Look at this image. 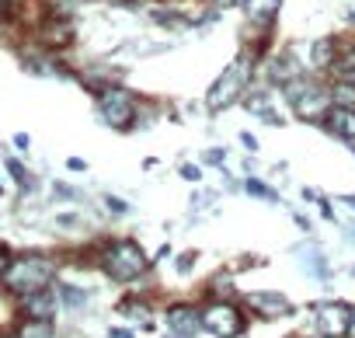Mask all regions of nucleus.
<instances>
[{
    "mask_svg": "<svg viewBox=\"0 0 355 338\" xmlns=\"http://www.w3.org/2000/svg\"><path fill=\"white\" fill-rule=\"evenodd\" d=\"M53 276H56V262L53 258H46V255H18V258H11V265H8V272H4L0 282H4L8 293L25 300V296H32L39 289H49Z\"/></svg>",
    "mask_w": 355,
    "mask_h": 338,
    "instance_id": "nucleus-1",
    "label": "nucleus"
},
{
    "mask_svg": "<svg viewBox=\"0 0 355 338\" xmlns=\"http://www.w3.org/2000/svg\"><path fill=\"white\" fill-rule=\"evenodd\" d=\"M248 84H251V60H248V56H237V60L213 81V87L206 91V112H209V115H220V112L234 108L237 101H244Z\"/></svg>",
    "mask_w": 355,
    "mask_h": 338,
    "instance_id": "nucleus-2",
    "label": "nucleus"
},
{
    "mask_svg": "<svg viewBox=\"0 0 355 338\" xmlns=\"http://www.w3.org/2000/svg\"><path fill=\"white\" fill-rule=\"evenodd\" d=\"M101 269H105L115 282H132V279H139V276L150 269V258H146V251H143L136 241L125 237V241H115V244L105 248Z\"/></svg>",
    "mask_w": 355,
    "mask_h": 338,
    "instance_id": "nucleus-3",
    "label": "nucleus"
},
{
    "mask_svg": "<svg viewBox=\"0 0 355 338\" xmlns=\"http://www.w3.org/2000/svg\"><path fill=\"white\" fill-rule=\"evenodd\" d=\"M98 115H101V122L105 126H112V129H119V133H129V129H136V98H132V91L129 87H122V84H105L101 91H98Z\"/></svg>",
    "mask_w": 355,
    "mask_h": 338,
    "instance_id": "nucleus-4",
    "label": "nucleus"
},
{
    "mask_svg": "<svg viewBox=\"0 0 355 338\" xmlns=\"http://www.w3.org/2000/svg\"><path fill=\"white\" fill-rule=\"evenodd\" d=\"M199 314H202V328H206L209 335H216V338H237V335L244 331V314H241L234 303L216 300V303H209V307L199 310Z\"/></svg>",
    "mask_w": 355,
    "mask_h": 338,
    "instance_id": "nucleus-5",
    "label": "nucleus"
},
{
    "mask_svg": "<svg viewBox=\"0 0 355 338\" xmlns=\"http://www.w3.org/2000/svg\"><path fill=\"white\" fill-rule=\"evenodd\" d=\"M327 108H331V94H327V87H320L317 81L293 101V112H296V119H303V122H320V119L327 115Z\"/></svg>",
    "mask_w": 355,
    "mask_h": 338,
    "instance_id": "nucleus-6",
    "label": "nucleus"
},
{
    "mask_svg": "<svg viewBox=\"0 0 355 338\" xmlns=\"http://www.w3.org/2000/svg\"><path fill=\"white\" fill-rule=\"evenodd\" d=\"M348 321H352V310L345 303H320L317 307V331L324 338H341L348 335Z\"/></svg>",
    "mask_w": 355,
    "mask_h": 338,
    "instance_id": "nucleus-7",
    "label": "nucleus"
},
{
    "mask_svg": "<svg viewBox=\"0 0 355 338\" xmlns=\"http://www.w3.org/2000/svg\"><path fill=\"white\" fill-rule=\"evenodd\" d=\"M39 35H42V46H46V49H67V46L73 42V22H70L67 15L53 11V15H46Z\"/></svg>",
    "mask_w": 355,
    "mask_h": 338,
    "instance_id": "nucleus-8",
    "label": "nucleus"
},
{
    "mask_svg": "<svg viewBox=\"0 0 355 338\" xmlns=\"http://www.w3.org/2000/svg\"><path fill=\"white\" fill-rule=\"evenodd\" d=\"M164 317H167V328H171L178 338H196V335L202 331V314H199L196 307H189V303L171 307Z\"/></svg>",
    "mask_w": 355,
    "mask_h": 338,
    "instance_id": "nucleus-9",
    "label": "nucleus"
},
{
    "mask_svg": "<svg viewBox=\"0 0 355 338\" xmlns=\"http://www.w3.org/2000/svg\"><path fill=\"white\" fill-rule=\"evenodd\" d=\"M25 70L35 74V77H60V81L70 77V70L63 67V60L53 49L49 53H25Z\"/></svg>",
    "mask_w": 355,
    "mask_h": 338,
    "instance_id": "nucleus-10",
    "label": "nucleus"
},
{
    "mask_svg": "<svg viewBox=\"0 0 355 338\" xmlns=\"http://www.w3.org/2000/svg\"><path fill=\"white\" fill-rule=\"evenodd\" d=\"M320 126L331 133V136H338V140H355V108H341V105H331L327 108V115L320 119Z\"/></svg>",
    "mask_w": 355,
    "mask_h": 338,
    "instance_id": "nucleus-11",
    "label": "nucleus"
},
{
    "mask_svg": "<svg viewBox=\"0 0 355 338\" xmlns=\"http://www.w3.org/2000/svg\"><path fill=\"white\" fill-rule=\"evenodd\" d=\"M248 307L258 310L261 317H289L293 303L282 293H248Z\"/></svg>",
    "mask_w": 355,
    "mask_h": 338,
    "instance_id": "nucleus-12",
    "label": "nucleus"
},
{
    "mask_svg": "<svg viewBox=\"0 0 355 338\" xmlns=\"http://www.w3.org/2000/svg\"><path fill=\"white\" fill-rule=\"evenodd\" d=\"M279 8H282V0H248V4H244L248 22L258 25V28H268L279 18Z\"/></svg>",
    "mask_w": 355,
    "mask_h": 338,
    "instance_id": "nucleus-13",
    "label": "nucleus"
},
{
    "mask_svg": "<svg viewBox=\"0 0 355 338\" xmlns=\"http://www.w3.org/2000/svg\"><path fill=\"white\" fill-rule=\"evenodd\" d=\"M25 310H28V317L53 321V314H56V293L53 289H39V293L25 296Z\"/></svg>",
    "mask_w": 355,
    "mask_h": 338,
    "instance_id": "nucleus-14",
    "label": "nucleus"
},
{
    "mask_svg": "<svg viewBox=\"0 0 355 338\" xmlns=\"http://www.w3.org/2000/svg\"><path fill=\"white\" fill-rule=\"evenodd\" d=\"M300 74H303V67H300L289 53H282V56H275V60L268 63V81H272V84H279V87H282L286 81L300 77Z\"/></svg>",
    "mask_w": 355,
    "mask_h": 338,
    "instance_id": "nucleus-15",
    "label": "nucleus"
},
{
    "mask_svg": "<svg viewBox=\"0 0 355 338\" xmlns=\"http://www.w3.org/2000/svg\"><path fill=\"white\" fill-rule=\"evenodd\" d=\"M334 56H338L334 39H317V42L310 46V63H313V70H331Z\"/></svg>",
    "mask_w": 355,
    "mask_h": 338,
    "instance_id": "nucleus-16",
    "label": "nucleus"
},
{
    "mask_svg": "<svg viewBox=\"0 0 355 338\" xmlns=\"http://www.w3.org/2000/svg\"><path fill=\"white\" fill-rule=\"evenodd\" d=\"M331 77H334V81H348V84H355V49L334 56V63H331Z\"/></svg>",
    "mask_w": 355,
    "mask_h": 338,
    "instance_id": "nucleus-17",
    "label": "nucleus"
},
{
    "mask_svg": "<svg viewBox=\"0 0 355 338\" xmlns=\"http://www.w3.org/2000/svg\"><path fill=\"white\" fill-rule=\"evenodd\" d=\"M56 296H60L67 307H73V310L87 307V300H91V293H87V289H80V286H70V282H60V286H56Z\"/></svg>",
    "mask_w": 355,
    "mask_h": 338,
    "instance_id": "nucleus-18",
    "label": "nucleus"
},
{
    "mask_svg": "<svg viewBox=\"0 0 355 338\" xmlns=\"http://www.w3.org/2000/svg\"><path fill=\"white\" fill-rule=\"evenodd\" d=\"M327 94H331V105L355 108V84H348V81H334V84L327 87Z\"/></svg>",
    "mask_w": 355,
    "mask_h": 338,
    "instance_id": "nucleus-19",
    "label": "nucleus"
},
{
    "mask_svg": "<svg viewBox=\"0 0 355 338\" xmlns=\"http://www.w3.org/2000/svg\"><path fill=\"white\" fill-rule=\"evenodd\" d=\"M18 338H56L53 331V321H42V317H28L18 331Z\"/></svg>",
    "mask_w": 355,
    "mask_h": 338,
    "instance_id": "nucleus-20",
    "label": "nucleus"
},
{
    "mask_svg": "<svg viewBox=\"0 0 355 338\" xmlns=\"http://www.w3.org/2000/svg\"><path fill=\"white\" fill-rule=\"evenodd\" d=\"M8 171H11V178L18 182V189H21V192H32V189H35V178L28 175V167H25L21 160L8 157Z\"/></svg>",
    "mask_w": 355,
    "mask_h": 338,
    "instance_id": "nucleus-21",
    "label": "nucleus"
},
{
    "mask_svg": "<svg viewBox=\"0 0 355 338\" xmlns=\"http://www.w3.org/2000/svg\"><path fill=\"white\" fill-rule=\"evenodd\" d=\"M244 189H248V196H254V199H265V203H279V192H275V189H268V185H265L261 178H251V175H248Z\"/></svg>",
    "mask_w": 355,
    "mask_h": 338,
    "instance_id": "nucleus-22",
    "label": "nucleus"
},
{
    "mask_svg": "<svg viewBox=\"0 0 355 338\" xmlns=\"http://www.w3.org/2000/svg\"><path fill=\"white\" fill-rule=\"evenodd\" d=\"M125 317H132V321H146V303H136V300H125L122 307H119Z\"/></svg>",
    "mask_w": 355,
    "mask_h": 338,
    "instance_id": "nucleus-23",
    "label": "nucleus"
},
{
    "mask_svg": "<svg viewBox=\"0 0 355 338\" xmlns=\"http://www.w3.org/2000/svg\"><path fill=\"white\" fill-rule=\"evenodd\" d=\"M202 164H216V167H223V164H227V150H220V146L206 150V153H202Z\"/></svg>",
    "mask_w": 355,
    "mask_h": 338,
    "instance_id": "nucleus-24",
    "label": "nucleus"
},
{
    "mask_svg": "<svg viewBox=\"0 0 355 338\" xmlns=\"http://www.w3.org/2000/svg\"><path fill=\"white\" fill-rule=\"evenodd\" d=\"M182 178L199 185V182H202V167H199V164H182Z\"/></svg>",
    "mask_w": 355,
    "mask_h": 338,
    "instance_id": "nucleus-25",
    "label": "nucleus"
},
{
    "mask_svg": "<svg viewBox=\"0 0 355 338\" xmlns=\"http://www.w3.org/2000/svg\"><path fill=\"white\" fill-rule=\"evenodd\" d=\"M105 206H108V213H129V203L119 196H105Z\"/></svg>",
    "mask_w": 355,
    "mask_h": 338,
    "instance_id": "nucleus-26",
    "label": "nucleus"
},
{
    "mask_svg": "<svg viewBox=\"0 0 355 338\" xmlns=\"http://www.w3.org/2000/svg\"><path fill=\"white\" fill-rule=\"evenodd\" d=\"M196 258H199L196 251H185L182 258H178V272H182V276H189V272H192V265H196Z\"/></svg>",
    "mask_w": 355,
    "mask_h": 338,
    "instance_id": "nucleus-27",
    "label": "nucleus"
},
{
    "mask_svg": "<svg viewBox=\"0 0 355 338\" xmlns=\"http://www.w3.org/2000/svg\"><path fill=\"white\" fill-rule=\"evenodd\" d=\"M53 192H56L60 199H80V192H77V189H70V185H63V182H56V185H53Z\"/></svg>",
    "mask_w": 355,
    "mask_h": 338,
    "instance_id": "nucleus-28",
    "label": "nucleus"
},
{
    "mask_svg": "<svg viewBox=\"0 0 355 338\" xmlns=\"http://www.w3.org/2000/svg\"><path fill=\"white\" fill-rule=\"evenodd\" d=\"M8 265H11V251L0 244V279H4V272H8Z\"/></svg>",
    "mask_w": 355,
    "mask_h": 338,
    "instance_id": "nucleus-29",
    "label": "nucleus"
},
{
    "mask_svg": "<svg viewBox=\"0 0 355 338\" xmlns=\"http://www.w3.org/2000/svg\"><path fill=\"white\" fill-rule=\"evenodd\" d=\"M15 146H18V150H28V146H32V136H28V133H15Z\"/></svg>",
    "mask_w": 355,
    "mask_h": 338,
    "instance_id": "nucleus-30",
    "label": "nucleus"
},
{
    "mask_svg": "<svg viewBox=\"0 0 355 338\" xmlns=\"http://www.w3.org/2000/svg\"><path fill=\"white\" fill-rule=\"evenodd\" d=\"M67 167H70V171H87V160H80V157H70V160H67Z\"/></svg>",
    "mask_w": 355,
    "mask_h": 338,
    "instance_id": "nucleus-31",
    "label": "nucleus"
},
{
    "mask_svg": "<svg viewBox=\"0 0 355 338\" xmlns=\"http://www.w3.org/2000/svg\"><path fill=\"white\" fill-rule=\"evenodd\" d=\"M56 223H60V227H77L80 220H77L73 213H63V217H56Z\"/></svg>",
    "mask_w": 355,
    "mask_h": 338,
    "instance_id": "nucleus-32",
    "label": "nucleus"
},
{
    "mask_svg": "<svg viewBox=\"0 0 355 338\" xmlns=\"http://www.w3.org/2000/svg\"><path fill=\"white\" fill-rule=\"evenodd\" d=\"M241 143H244V146H248V150H251V153H254V150H258V140H254V136H251V133H241Z\"/></svg>",
    "mask_w": 355,
    "mask_h": 338,
    "instance_id": "nucleus-33",
    "label": "nucleus"
},
{
    "mask_svg": "<svg viewBox=\"0 0 355 338\" xmlns=\"http://www.w3.org/2000/svg\"><path fill=\"white\" fill-rule=\"evenodd\" d=\"M108 338H132V331H125V328H112Z\"/></svg>",
    "mask_w": 355,
    "mask_h": 338,
    "instance_id": "nucleus-34",
    "label": "nucleus"
},
{
    "mask_svg": "<svg viewBox=\"0 0 355 338\" xmlns=\"http://www.w3.org/2000/svg\"><path fill=\"white\" fill-rule=\"evenodd\" d=\"M341 203H345L348 210H355V196H341Z\"/></svg>",
    "mask_w": 355,
    "mask_h": 338,
    "instance_id": "nucleus-35",
    "label": "nucleus"
},
{
    "mask_svg": "<svg viewBox=\"0 0 355 338\" xmlns=\"http://www.w3.org/2000/svg\"><path fill=\"white\" fill-rule=\"evenodd\" d=\"M348 338H355V310H352V321H348Z\"/></svg>",
    "mask_w": 355,
    "mask_h": 338,
    "instance_id": "nucleus-36",
    "label": "nucleus"
},
{
    "mask_svg": "<svg viewBox=\"0 0 355 338\" xmlns=\"http://www.w3.org/2000/svg\"><path fill=\"white\" fill-rule=\"evenodd\" d=\"M4 11H8V0H0V18H4Z\"/></svg>",
    "mask_w": 355,
    "mask_h": 338,
    "instance_id": "nucleus-37",
    "label": "nucleus"
},
{
    "mask_svg": "<svg viewBox=\"0 0 355 338\" xmlns=\"http://www.w3.org/2000/svg\"><path fill=\"white\" fill-rule=\"evenodd\" d=\"M115 4H129V0H115Z\"/></svg>",
    "mask_w": 355,
    "mask_h": 338,
    "instance_id": "nucleus-38",
    "label": "nucleus"
},
{
    "mask_svg": "<svg viewBox=\"0 0 355 338\" xmlns=\"http://www.w3.org/2000/svg\"><path fill=\"white\" fill-rule=\"evenodd\" d=\"M139 4H153V0H139Z\"/></svg>",
    "mask_w": 355,
    "mask_h": 338,
    "instance_id": "nucleus-39",
    "label": "nucleus"
},
{
    "mask_svg": "<svg viewBox=\"0 0 355 338\" xmlns=\"http://www.w3.org/2000/svg\"><path fill=\"white\" fill-rule=\"evenodd\" d=\"M237 4H241V8H244V4H248V0H237Z\"/></svg>",
    "mask_w": 355,
    "mask_h": 338,
    "instance_id": "nucleus-40",
    "label": "nucleus"
},
{
    "mask_svg": "<svg viewBox=\"0 0 355 338\" xmlns=\"http://www.w3.org/2000/svg\"><path fill=\"white\" fill-rule=\"evenodd\" d=\"M352 153H355V140H352Z\"/></svg>",
    "mask_w": 355,
    "mask_h": 338,
    "instance_id": "nucleus-41",
    "label": "nucleus"
},
{
    "mask_svg": "<svg viewBox=\"0 0 355 338\" xmlns=\"http://www.w3.org/2000/svg\"><path fill=\"white\" fill-rule=\"evenodd\" d=\"M0 196H4V189H0Z\"/></svg>",
    "mask_w": 355,
    "mask_h": 338,
    "instance_id": "nucleus-42",
    "label": "nucleus"
},
{
    "mask_svg": "<svg viewBox=\"0 0 355 338\" xmlns=\"http://www.w3.org/2000/svg\"><path fill=\"white\" fill-rule=\"evenodd\" d=\"M174 338H178V335H174Z\"/></svg>",
    "mask_w": 355,
    "mask_h": 338,
    "instance_id": "nucleus-43",
    "label": "nucleus"
},
{
    "mask_svg": "<svg viewBox=\"0 0 355 338\" xmlns=\"http://www.w3.org/2000/svg\"><path fill=\"white\" fill-rule=\"evenodd\" d=\"M320 338H324V335H320Z\"/></svg>",
    "mask_w": 355,
    "mask_h": 338,
    "instance_id": "nucleus-44",
    "label": "nucleus"
}]
</instances>
